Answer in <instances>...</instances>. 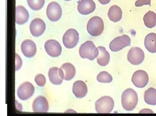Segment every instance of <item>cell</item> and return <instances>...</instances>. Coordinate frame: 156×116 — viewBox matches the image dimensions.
<instances>
[{
    "instance_id": "31",
    "label": "cell",
    "mask_w": 156,
    "mask_h": 116,
    "mask_svg": "<svg viewBox=\"0 0 156 116\" xmlns=\"http://www.w3.org/2000/svg\"><path fill=\"white\" fill-rule=\"evenodd\" d=\"M65 0V1H70L71 0Z\"/></svg>"
},
{
    "instance_id": "8",
    "label": "cell",
    "mask_w": 156,
    "mask_h": 116,
    "mask_svg": "<svg viewBox=\"0 0 156 116\" xmlns=\"http://www.w3.org/2000/svg\"><path fill=\"white\" fill-rule=\"evenodd\" d=\"M34 88L30 82L26 81L22 83L17 90V94L21 100H26L30 98L33 94Z\"/></svg>"
},
{
    "instance_id": "21",
    "label": "cell",
    "mask_w": 156,
    "mask_h": 116,
    "mask_svg": "<svg viewBox=\"0 0 156 116\" xmlns=\"http://www.w3.org/2000/svg\"><path fill=\"white\" fill-rule=\"evenodd\" d=\"M122 11L121 8L117 5H113L109 8L108 13L110 20L115 22L121 20L122 17Z\"/></svg>"
},
{
    "instance_id": "6",
    "label": "cell",
    "mask_w": 156,
    "mask_h": 116,
    "mask_svg": "<svg viewBox=\"0 0 156 116\" xmlns=\"http://www.w3.org/2000/svg\"><path fill=\"white\" fill-rule=\"evenodd\" d=\"M130 37L127 35H124L113 39L110 42L109 47L112 51L116 52L130 46Z\"/></svg>"
},
{
    "instance_id": "24",
    "label": "cell",
    "mask_w": 156,
    "mask_h": 116,
    "mask_svg": "<svg viewBox=\"0 0 156 116\" xmlns=\"http://www.w3.org/2000/svg\"><path fill=\"white\" fill-rule=\"evenodd\" d=\"M143 20L147 27L152 28L156 25V14L154 12L149 11L144 16Z\"/></svg>"
},
{
    "instance_id": "14",
    "label": "cell",
    "mask_w": 156,
    "mask_h": 116,
    "mask_svg": "<svg viewBox=\"0 0 156 116\" xmlns=\"http://www.w3.org/2000/svg\"><path fill=\"white\" fill-rule=\"evenodd\" d=\"M96 8V5L92 0H81L78 3L77 9L83 15H87L93 12Z\"/></svg>"
},
{
    "instance_id": "5",
    "label": "cell",
    "mask_w": 156,
    "mask_h": 116,
    "mask_svg": "<svg viewBox=\"0 0 156 116\" xmlns=\"http://www.w3.org/2000/svg\"><path fill=\"white\" fill-rule=\"evenodd\" d=\"M79 40V34L74 29L70 28L67 30L62 38L64 46L67 48H72L77 44Z\"/></svg>"
},
{
    "instance_id": "12",
    "label": "cell",
    "mask_w": 156,
    "mask_h": 116,
    "mask_svg": "<svg viewBox=\"0 0 156 116\" xmlns=\"http://www.w3.org/2000/svg\"><path fill=\"white\" fill-rule=\"evenodd\" d=\"M46 25L44 21L39 18L33 20L30 24V32L33 36L37 37L41 35L44 31Z\"/></svg>"
},
{
    "instance_id": "10",
    "label": "cell",
    "mask_w": 156,
    "mask_h": 116,
    "mask_svg": "<svg viewBox=\"0 0 156 116\" xmlns=\"http://www.w3.org/2000/svg\"><path fill=\"white\" fill-rule=\"evenodd\" d=\"M149 78L147 74L145 71L139 70L133 74L131 79L134 85L138 88H143L147 84Z\"/></svg>"
},
{
    "instance_id": "4",
    "label": "cell",
    "mask_w": 156,
    "mask_h": 116,
    "mask_svg": "<svg viewBox=\"0 0 156 116\" xmlns=\"http://www.w3.org/2000/svg\"><path fill=\"white\" fill-rule=\"evenodd\" d=\"M114 104V101L111 97L105 96L95 102V109L98 113H109L113 110Z\"/></svg>"
},
{
    "instance_id": "16",
    "label": "cell",
    "mask_w": 156,
    "mask_h": 116,
    "mask_svg": "<svg viewBox=\"0 0 156 116\" xmlns=\"http://www.w3.org/2000/svg\"><path fill=\"white\" fill-rule=\"evenodd\" d=\"M33 111L35 112H45L48 109V101L44 97L40 96L36 98L32 104Z\"/></svg>"
},
{
    "instance_id": "3",
    "label": "cell",
    "mask_w": 156,
    "mask_h": 116,
    "mask_svg": "<svg viewBox=\"0 0 156 116\" xmlns=\"http://www.w3.org/2000/svg\"><path fill=\"white\" fill-rule=\"evenodd\" d=\"M87 29L91 35L94 37L100 35L104 29V23L102 19L98 16L92 17L88 22Z\"/></svg>"
},
{
    "instance_id": "27",
    "label": "cell",
    "mask_w": 156,
    "mask_h": 116,
    "mask_svg": "<svg viewBox=\"0 0 156 116\" xmlns=\"http://www.w3.org/2000/svg\"><path fill=\"white\" fill-rule=\"evenodd\" d=\"M34 80L36 84L40 87L44 86L46 82L45 77L41 74L37 75L35 77Z\"/></svg>"
},
{
    "instance_id": "28",
    "label": "cell",
    "mask_w": 156,
    "mask_h": 116,
    "mask_svg": "<svg viewBox=\"0 0 156 116\" xmlns=\"http://www.w3.org/2000/svg\"><path fill=\"white\" fill-rule=\"evenodd\" d=\"M151 0H137L135 2L136 7H140L144 5H149L151 6Z\"/></svg>"
},
{
    "instance_id": "2",
    "label": "cell",
    "mask_w": 156,
    "mask_h": 116,
    "mask_svg": "<svg viewBox=\"0 0 156 116\" xmlns=\"http://www.w3.org/2000/svg\"><path fill=\"white\" fill-rule=\"evenodd\" d=\"M79 53L82 58L92 61L98 56L99 52L98 48L92 41H87L81 45Z\"/></svg>"
},
{
    "instance_id": "17",
    "label": "cell",
    "mask_w": 156,
    "mask_h": 116,
    "mask_svg": "<svg viewBox=\"0 0 156 116\" xmlns=\"http://www.w3.org/2000/svg\"><path fill=\"white\" fill-rule=\"evenodd\" d=\"M72 91L76 98H82L86 95L87 92V88L84 82L78 80L74 83Z\"/></svg>"
},
{
    "instance_id": "19",
    "label": "cell",
    "mask_w": 156,
    "mask_h": 116,
    "mask_svg": "<svg viewBox=\"0 0 156 116\" xmlns=\"http://www.w3.org/2000/svg\"><path fill=\"white\" fill-rule=\"evenodd\" d=\"M144 46L150 52H156V34L151 33L147 35L144 41Z\"/></svg>"
},
{
    "instance_id": "15",
    "label": "cell",
    "mask_w": 156,
    "mask_h": 116,
    "mask_svg": "<svg viewBox=\"0 0 156 116\" xmlns=\"http://www.w3.org/2000/svg\"><path fill=\"white\" fill-rule=\"evenodd\" d=\"M48 76L50 82L55 85L61 84L64 79V75L61 68L54 67L49 69Z\"/></svg>"
},
{
    "instance_id": "7",
    "label": "cell",
    "mask_w": 156,
    "mask_h": 116,
    "mask_svg": "<svg viewBox=\"0 0 156 116\" xmlns=\"http://www.w3.org/2000/svg\"><path fill=\"white\" fill-rule=\"evenodd\" d=\"M127 58L128 61L132 64L139 65L141 63L144 59V53L139 47H132L128 53Z\"/></svg>"
},
{
    "instance_id": "25",
    "label": "cell",
    "mask_w": 156,
    "mask_h": 116,
    "mask_svg": "<svg viewBox=\"0 0 156 116\" xmlns=\"http://www.w3.org/2000/svg\"><path fill=\"white\" fill-rule=\"evenodd\" d=\"M97 80L101 83H109L112 80V76L106 71H102L99 73L97 77Z\"/></svg>"
},
{
    "instance_id": "26",
    "label": "cell",
    "mask_w": 156,
    "mask_h": 116,
    "mask_svg": "<svg viewBox=\"0 0 156 116\" xmlns=\"http://www.w3.org/2000/svg\"><path fill=\"white\" fill-rule=\"evenodd\" d=\"M29 7L34 10L40 9L43 6L45 0H27Z\"/></svg>"
},
{
    "instance_id": "18",
    "label": "cell",
    "mask_w": 156,
    "mask_h": 116,
    "mask_svg": "<svg viewBox=\"0 0 156 116\" xmlns=\"http://www.w3.org/2000/svg\"><path fill=\"white\" fill-rule=\"evenodd\" d=\"M29 15L27 11L23 6L16 7V22L19 25H22L26 22L29 18Z\"/></svg>"
},
{
    "instance_id": "22",
    "label": "cell",
    "mask_w": 156,
    "mask_h": 116,
    "mask_svg": "<svg viewBox=\"0 0 156 116\" xmlns=\"http://www.w3.org/2000/svg\"><path fill=\"white\" fill-rule=\"evenodd\" d=\"M62 71L64 79L66 81L72 79L76 74V69L74 66L69 63L63 64L60 68Z\"/></svg>"
},
{
    "instance_id": "20",
    "label": "cell",
    "mask_w": 156,
    "mask_h": 116,
    "mask_svg": "<svg viewBox=\"0 0 156 116\" xmlns=\"http://www.w3.org/2000/svg\"><path fill=\"white\" fill-rule=\"evenodd\" d=\"M98 48L99 53L97 58V62L101 66H105L108 64L110 61L109 54L104 47L99 46Z\"/></svg>"
},
{
    "instance_id": "11",
    "label": "cell",
    "mask_w": 156,
    "mask_h": 116,
    "mask_svg": "<svg viewBox=\"0 0 156 116\" xmlns=\"http://www.w3.org/2000/svg\"><path fill=\"white\" fill-rule=\"evenodd\" d=\"M44 46L46 51L50 56L57 57L61 53L62 47L59 43L55 40H47L45 43Z\"/></svg>"
},
{
    "instance_id": "29",
    "label": "cell",
    "mask_w": 156,
    "mask_h": 116,
    "mask_svg": "<svg viewBox=\"0 0 156 116\" xmlns=\"http://www.w3.org/2000/svg\"><path fill=\"white\" fill-rule=\"evenodd\" d=\"M22 64L21 60L19 56L16 54V70H18L21 67Z\"/></svg>"
},
{
    "instance_id": "1",
    "label": "cell",
    "mask_w": 156,
    "mask_h": 116,
    "mask_svg": "<svg viewBox=\"0 0 156 116\" xmlns=\"http://www.w3.org/2000/svg\"><path fill=\"white\" fill-rule=\"evenodd\" d=\"M122 104L123 108L127 111H131L136 107L138 101L136 92L133 89L128 88L122 93Z\"/></svg>"
},
{
    "instance_id": "13",
    "label": "cell",
    "mask_w": 156,
    "mask_h": 116,
    "mask_svg": "<svg viewBox=\"0 0 156 116\" xmlns=\"http://www.w3.org/2000/svg\"><path fill=\"white\" fill-rule=\"evenodd\" d=\"M21 48L23 55L28 58L33 57L36 52V44L30 39H26L23 41L21 44Z\"/></svg>"
},
{
    "instance_id": "9",
    "label": "cell",
    "mask_w": 156,
    "mask_h": 116,
    "mask_svg": "<svg viewBox=\"0 0 156 116\" xmlns=\"http://www.w3.org/2000/svg\"><path fill=\"white\" fill-rule=\"evenodd\" d=\"M46 14L50 20L53 22L58 21L62 15V10L60 6L56 2H50L47 6Z\"/></svg>"
},
{
    "instance_id": "30",
    "label": "cell",
    "mask_w": 156,
    "mask_h": 116,
    "mask_svg": "<svg viewBox=\"0 0 156 116\" xmlns=\"http://www.w3.org/2000/svg\"><path fill=\"white\" fill-rule=\"evenodd\" d=\"M98 1L101 4L105 5L108 4L111 0H98Z\"/></svg>"
},
{
    "instance_id": "23",
    "label": "cell",
    "mask_w": 156,
    "mask_h": 116,
    "mask_svg": "<svg viewBox=\"0 0 156 116\" xmlns=\"http://www.w3.org/2000/svg\"><path fill=\"white\" fill-rule=\"evenodd\" d=\"M144 100L147 104L155 105H156V89L150 88L144 92Z\"/></svg>"
}]
</instances>
